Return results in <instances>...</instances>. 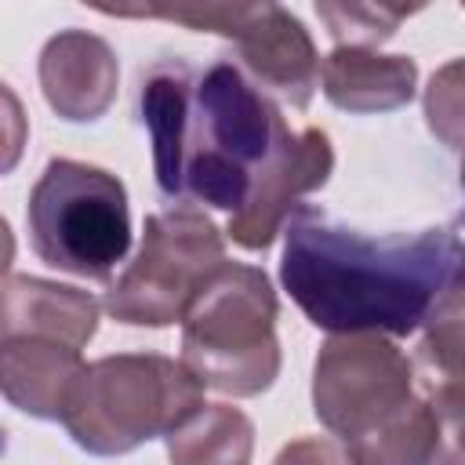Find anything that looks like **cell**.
Masks as SVG:
<instances>
[{
	"label": "cell",
	"instance_id": "cell-17",
	"mask_svg": "<svg viewBox=\"0 0 465 465\" xmlns=\"http://www.w3.org/2000/svg\"><path fill=\"white\" fill-rule=\"evenodd\" d=\"M425 400L436 418V450L429 465H465V374L425 378Z\"/></svg>",
	"mask_w": 465,
	"mask_h": 465
},
{
	"label": "cell",
	"instance_id": "cell-7",
	"mask_svg": "<svg viewBox=\"0 0 465 465\" xmlns=\"http://www.w3.org/2000/svg\"><path fill=\"white\" fill-rule=\"evenodd\" d=\"M225 262L218 225L193 207H171L145 218L134 262L105 291V312L131 327L182 323L196 291Z\"/></svg>",
	"mask_w": 465,
	"mask_h": 465
},
{
	"label": "cell",
	"instance_id": "cell-14",
	"mask_svg": "<svg viewBox=\"0 0 465 465\" xmlns=\"http://www.w3.org/2000/svg\"><path fill=\"white\" fill-rule=\"evenodd\" d=\"M418 360L429 378L465 374V269L447 283L421 323Z\"/></svg>",
	"mask_w": 465,
	"mask_h": 465
},
{
	"label": "cell",
	"instance_id": "cell-8",
	"mask_svg": "<svg viewBox=\"0 0 465 465\" xmlns=\"http://www.w3.org/2000/svg\"><path fill=\"white\" fill-rule=\"evenodd\" d=\"M243 69L254 76V87L280 94L294 109L312 102L320 84V54L309 29L280 4H251L243 25L232 36Z\"/></svg>",
	"mask_w": 465,
	"mask_h": 465
},
{
	"label": "cell",
	"instance_id": "cell-4",
	"mask_svg": "<svg viewBox=\"0 0 465 465\" xmlns=\"http://www.w3.org/2000/svg\"><path fill=\"white\" fill-rule=\"evenodd\" d=\"M200 407L203 381L182 360L120 352L84 367L62 425L80 450L113 458L171 436Z\"/></svg>",
	"mask_w": 465,
	"mask_h": 465
},
{
	"label": "cell",
	"instance_id": "cell-5",
	"mask_svg": "<svg viewBox=\"0 0 465 465\" xmlns=\"http://www.w3.org/2000/svg\"><path fill=\"white\" fill-rule=\"evenodd\" d=\"M276 291L258 265L222 262L182 316V363L225 396H258L280 374Z\"/></svg>",
	"mask_w": 465,
	"mask_h": 465
},
{
	"label": "cell",
	"instance_id": "cell-18",
	"mask_svg": "<svg viewBox=\"0 0 465 465\" xmlns=\"http://www.w3.org/2000/svg\"><path fill=\"white\" fill-rule=\"evenodd\" d=\"M272 465H356L349 458V450L338 440L327 436H302L294 443H287Z\"/></svg>",
	"mask_w": 465,
	"mask_h": 465
},
{
	"label": "cell",
	"instance_id": "cell-1",
	"mask_svg": "<svg viewBox=\"0 0 465 465\" xmlns=\"http://www.w3.org/2000/svg\"><path fill=\"white\" fill-rule=\"evenodd\" d=\"M138 102L160 193L225 211V232L243 251H265L298 200L334 171L327 131H291L276 102L225 58L200 76L182 62H160Z\"/></svg>",
	"mask_w": 465,
	"mask_h": 465
},
{
	"label": "cell",
	"instance_id": "cell-13",
	"mask_svg": "<svg viewBox=\"0 0 465 465\" xmlns=\"http://www.w3.org/2000/svg\"><path fill=\"white\" fill-rule=\"evenodd\" d=\"M254 425L229 403H203L167 436L171 465H251Z\"/></svg>",
	"mask_w": 465,
	"mask_h": 465
},
{
	"label": "cell",
	"instance_id": "cell-11",
	"mask_svg": "<svg viewBox=\"0 0 465 465\" xmlns=\"http://www.w3.org/2000/svg\"><path fill=\"white\" fill-rule=\"evenodd\" d=\"M80 349L47 338H4L0 341V385L11 407L29 418L62 421L69 396L84 374Z\"/></svg>",
	"mask_w": 465,
	"mask_h": 465
},
{
	"label": "cell",
	"instance_id": "cell-2",
	"mask_svg": "<svg viewBox=\"0 0 465 465\" xmlns=\"http://www.w3.org/2000/svg\"><path fill=\"white\" fill-rule=\"evenodd\" d=\"M465 269L454 229L367 240L302 203L283 225L280 283L327 334H414L447 283Z\"/></svg>",
	"mask_w": 465,
	"mask_h": 465
},
{
	"label": "cell",
	"instance_id": "cell-12",
	"mask_svg": "<svg viewBox=\"0 0 465 465\" xmlns=\"http://www.w3.org/2000/svg\"><path fill=\"white\" fill-rule=\"evenodd\" d=\"M323 94L345 113H392L418 91V62L374 47H334L320 65Z\"/></svg>",
	"mask_w": 465,
	"mask_h": 465
},
{
	"label": "cell",
	"instance_id": "cell-10",
	"mask_svg": "<svg viewBox=\"0 0 465 465\" xmlns=\"http://www.w3.org/2000/svg\"><path fill=\"white\" fill-rule=\"evenodd\" d=\"M0 331L4 338H47L84 349L98 331V302L80 287L7 272L0 291Z\"/></svg>",
	"mask_w": 465,
	"mask_h": 465
},
{
	"label": "cell",
	"instance_id": "cell-15",
	"mask_svg": "<svg viewBox=\"0 0 465 465\" xmlns=\"http://www.w3.org/2000/svg\"><path fill=\"white\" fill-rule=\"evenodd\" d=\"M414 11H421V4H316V15L338 47H374Z\"/></svg>",
	"mask_w": 465,
	"mask_h": 465
},
{
	"label": "cell",
	"instance_id": "cell-19",
	"mask_svg": "<svg viewBox=\"0 0 465 465\" xmlns=\"http://www.w3.org/2000/svg\"><path fill=\"white\" fill-rule=\"evenodd\" d=\"M461 189H465V163H461Z\"/></svg>",
	"mask_w": 465,
	"mask_h": 465
},
{
	"label": "cell",
	"instance_id": "cell-9",
	"mask_svg": "<svg viewBox=\"0 0 465 465\" xmlns=\"http://www.w3.org/2000/svg\"><path fill=\"white\" fill-rule=\"evenodd\" d=\"M36 73L47 105L69 124L98 120L113 105L120 84L113 47L87 29H65L51 36L40 51Z\"/></svg>",
	"mask_w": 465,
	"mask_h": 465
},
{
	"label": "cell",
	"instance_id": "cell-3",
	"mask_svg": "<svg viewBox=\"0 0 465 465\" xmlns=\"http://www.w3.org/2000/svg\"><path fill=\"white\" fill-rule=\"evenodd\" d=\"M312 411L356 465H429L436 418L385 334H331L312 363Z\"/></svg>",
	"mask_w": 465,
	"mask_h": 465
},
{
	"label": "cell",
	"instance_id": "cell-6",
	"mask_svg": "<svg viewBox=\"0 0 465 465\" xmlns=\"http://www.w3.org/2000/svg\"><path fill=\"white\" fill-rule=\"evenodd\" d=\"M29 243L58 272L109 280L131 247L127 189L116 174L80 160H47L29 203Z\"/></svg>",
	"mask_w": 465,
	"mask_h": 465
},
{
	"label": "cell",
	"instance_id": "cell-16",
	"mask_svg": "<svg viewBox=\"0 0 465 465\" xmlns=\"http://www.w3.org/2000/svg\"><path fill=\"white\" fill-rule=\"evenodd\" d=\"M425 124L447 149L465 153V58L432 73L425 87Z\"/></svg>",
	"mask_w": 465,
	"mask_h": 465
}]
</instances>
